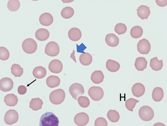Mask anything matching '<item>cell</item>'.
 <instances>
[{
  "mask_svg": "<svg viewBox=\"0 0 167 126\" xmlns=\"http://www.w3.org/2000/svg\"><path fill=\"white\" fill-rule=\"evenodd\" d=\"M154 112L153 109L148 106H143L140 108L138 115L143 121H149L151 120L154 116Z\"/></svg>",
  "mask_w": 167,
  "mask_h": 126,
  "instance_id": "obj_3",
  "label": "cell"
},
{
  "mask_svg": "<svg viewBox=\"0 0 167 126\" xmlns=\"http://www.w3.org/2000/svg\"><path fill=\"white\" fill-rule=\"evenodd\" d=\"M147 63V61L145 58L139 57L136 59L134 65L138 71H143L146 68Z\"/></svg>",
  "mask_w": 167,
  "mask_h": 126,
  "instance_id": "obj_19",
  "label": "cell"
},
{
  "mask_svg": "<svg viewBox=\"0 0 167 126\" xmlns=\"http://www.w3.org/2000/svg\"><path fill=\"white\" fill-rule=\"evenodd\" d=\"M106 66L108 71L113 72L117 71L120 68V65L119 63L111 59L107 60Z\"/></svg>",
  "mask_w": 167,
  "mask_h": 126,
  "instance_id": "obj_24",
  "label": "cell"
},
{
  "mask_svg": "<svg viewBox=\"0 0 167 126\" xmlns=\"http://www.w3.org/2000/svg\"><path fill=\"white\" fill-rule=\"evenodd\" d=\"M11 72L15 77H20L23 73V68L17 64H14L11 68Z\"/></svg>",
  "mask_w": 167,
  "mask_h": 126,
  "instance_id": "obj_31",
  "label": "cell"
},
{
  "mask_svg": "<svg viewBox=\"0 0 167 126\" xmlns=\"http://www.w3.org/2000/svg\"><path fill=\"white\" fill-rule=\"evenodd\" d=\"M74 11L71 7L69 6L64 8L61 10V15L64 18L68 19L71 18L74 15Z\"/></svg>",
  "mask_w": 167,
  "mask_h": 126,
  "instance_id": "obj_30",
  "label": "cell"
},
{
  "mask_svg": "<svg viewBox=\"0 0 167 126\" xmlns=\"http://www.w3.org/2000/svg\"><path fill=\"white\" fill-rule=\"evenodd\" d=\"M107 116L108 119L112 122L118 121L120 118L119 113L115 110H110L108 112Z\"/></svg>",
  "mask_w": 167,
  "mask_h": 126,
  "instance_id": "obj_32",
  "label": "cell"
},
{
  "mask_svg": "<svg viewBox=\"0 0 167 126\" xmlns=\"http://www.w3.org/2000/svg\"><path fill=\"white\" fill-rule=\"evenodd\" d=\"M50 33L46 29L41 28L38 29L35 33V36L39 40L44 41L47 40L49 37Z\"/></svg>",
  "mask_w": 167,
  "mask_h": 126,
  "instance_id": "obj_18",
  "label": "cell"
},
{
  "mask_svg": "<svg viewBox=\"0 0 167 126\" xmlns=\"http://www.w3.org/2000/svg\"><path fill=\"white\" fill-rule=\"evenodd\" d=\"M136 10L138 16L142 20L147 19L151 13L149 7L143 5L139 6Z\"/></svg>",
  "mask_w": 167,
  "mask_h": 126,
  "instance_id": "obj_15",
  "label": "cell"
},
{
  "mask_svg": "<svg viewBox=\"0 0 167 126\" xmlns=\"http://www.w3.org/2000/svg\"><path fill=\"white\" fill-rule=\"evenodd\" d=\"M65 97L64 91L61 89H58L52 91L50 94L49 99L53 104H59L64 101Z\"/></svg>",
  "mask_w": 167,
  "mask_h": 126,
  "instance_id": "obj_2",
  "label": "cell"
},
{
  "mask_svg": "<svg viewBox=\"0 0 167 126\" xmlns=\"http://www.w3.org/2000/svg\"><path fill=\"white\" fill-rule=\"evenodd\" d=\"M43 104L42 100L39 98H33L30 102L29 107L33 111H37L42 108Z\"/></svg>",
  "mask_w": 167,
  "mask_h": 126,
  "instance_id": "obj_28",
  "label": "cell"
},
{
  "mask_svg": "<svg viewBox=\"0 0 167 126\" xmlns=\"http://www.w3.org/2000/svg\"><path fill=\"white\" fill-rule=\"evenodd\" d=\"M59 51L60 48L58 45L54 41L48 42L45 47V53L50 56H56L58 55Z\"/></svg>",
  "mask_w": 167,
  "mask_h": 126,
  "instance_id": "obj_6",
  "label": "cell"
},
{
  "mask_svg": "<svg viewBox=\"0 0 167 126\" xmlns=\"http://www.w3.org/2000/svg\"><path fill=\"white\" fill-rule=\"evenodd\" d=\"M77 101L79 105L82 107L85 108L89 106L90 101L87 97L83 96H79L77 99Z\"/></svg>",
  "mask_w": 167,
  "mask_h": 126,
  "instance_id": "obj_35",
  "label": "cell"
},
{
  "mask_svg": "<svg viewBox=\"0 0 167 126\" xmlns=\"http://www.w3.org/2000/svg\"><path fill=\"white\" fill-rule=\"evenodd\" d=\"M59 124L58 118L51 112L45 113L40 119V126H58Z\"/></svg>",
  "mask_w": 167,
  "mask_h": 126,
  "instance_id": "obj_1",
  "label": "cell"
},
{
  "mask_svg": "<svg viewBox=\"0 0 167 126\" xmlns=\"http://www.w3.org/2000/svg\"><path fill=\"white\" fill-rule=\"evenodd\" d=\"M39 20L40 23L42 25L48 26L52 23L53 18L50 13L45 12L40 15Z\"/></svg>",
  "mask_w": 167,
  "mask_h": 126,
  "instance_id": "obj_14",
  "label": "cell"
},
{
  "mask_svg": "<svg viewBox=\"0 0 167 126\" xmlns=\"http://www.w3.org/2000/svg\"><path fill=\"white\" fill-rule=\"evenodd\" d=\"M49 70L53 73H60L63 69L61 62L57 59H54L48 65Z\"/></svg>",
  "mask_w": 167,
  "mask_h": 126,
  "instance_id": "obj_12",
  "label": "cell"
},
{
  "mask_svg": "<svg viewBox=\"0 0 167 126\" xmlns=\"http://www.w3.org/2000/svg\"><path fill=\"white\" fill-rule=\"evenodd\" d=\"M14 83L12 79L8 77H5L0 81V90L4 92L9 91L12 89Z\"/></svg>",
  "mask_w": 167,
  "mask_h": 126,
  "instance_id": "obj_11",
  "label": "cell"
},
{
  "mask_svg": "<svg viewBox=\"0 0 167 126\" xmlns=\"http://www.w3.org/2000/svg\"><path fill=\"white\" fill-rule=\"evenodd\" d=\"M90 78L94 83L99 84L103 81L104 76L101 71L96 70L92 73Z\"/></svg>",
  "mask_w": 167,
  "mask_h": 126,
  "instance_id": "obj_21",
  "label": "cell"
},
{
  "mask_svg": "<svg viewBox=\"0 0 167 126\" xmlns=\"http://www.w3.org/2000/svg\"><path fill=\"white\" fill-rule=\"evenodd\" d=\"M79 61L80 63L84 66H88L92 63V55L88 53H82L79 57Z\"/></svg>",
  "mask_w": 167,
  "mask_h": 126,
  "instance_id": "obj_26",
  "label": "cell"
},
{
  "mask_svg": "<svg viewBox=\"0 0 167 126\" xmlns=\"http://www.w3.org/2000/svg\"><path fill=\"white\" fill-rule=\"evenodd\" d=\"M88 94L91 98L95 101H99L103 98L104 92L100 87L92 86L90 87L88 92Z\"/></svg>",
  "mask_w": 167,
  "mask_h": 126,
  "instance_id": "obj_5",
  "label": "cell"
},
{
  "mask_svg": "<svg viewBox=\"0 0 167 126\" xmlns=\"http://www.w3.org/2000/svg\"><path fill=\"white\" fill-rule=\"evenodd\" d=\"M105 41L108 46L112 47H114L118 44L119 39L118 37L115 34L113 33H109L106 35L105 38Z\"/></svg>",
  "mask_w": 167,
  "mask_h": 126,
  "instance_id": "obj_17",
  "label": "cell"
},
{
  "mask_svg": "<svg viewBox=\"0 0 167 126\" xmlns=\"http://www.w3.org/2000/svg\"><path fill=\"white\" fill-rule=\"evenodd\" d=\"M60 80L56 76L51 75L48 77L46 80V83L48 87L53 88L58 86L60 84Z\"/></svg>",
  "mask_w": 167,
  "mask_h": 126,
  "instance_id": "obj_22",
  "label": "cell"
},
{
  "mask_svg": "<svg viewBox=\"0 0 167 126\" xmlns=\"http://www.w3.org/2000/svg\"><path fill=\"white\" fill-rule=\"evenodd\" d=\"M89 118L88 115L84 112H81L77 114L74 117V120L77 125L85 126L88 123Z\"/></svg>",
  "mask_w": 167,
  "mask_h": 126,
  "instance_id": "obj_10",
  "label": "cell"
},
{
  "mask_svg": "<svg viewBox=\"0 0 167 126\" xmlns=\"http://www.w3.org/2000/svg\"><path fill=\"white\" fill-rule=\"evenodd\" d=\"M27 91V89L26 87L23 85L19 86L18 88V93L21 95L25 94Z\"/></svg>",
  "mask_w": 167,
  "mask_h": 126,
  "instance_id": "obj_39",
  "label": "cell"
},
{
  "mask_svg": "<svg viewBox=\"0 0 167 126\" xmlns=\"http://www.w3.org/2000/svg\"><path fill=\"white\" fill-rule=\"evenodd\" d=\"M19 118L18 113L14 109L8 110L5 114L4 121L6 124L12 125L17 122Z\"/></svg>",
  "mask_w": 167,
  "mask_h": 126,
  "instance_id": "obj_8",
  "label": "cell"
},
{
  "mask_svg": "<svg viewBox=\"0 0 167 126\" xmlns=\"http://www.w3.org/2000/svg\"><path fill=\"white\" fill-rule=\"evenodd\" d=\"M127 28L125 24L122 23L117 24L115 27V32L118 35L123 34L126 31Z\"/></svg>",
  "mask_w": 167,
  "mask_h": 126,
  "instance_id": "obj_36",
  "label": "cell"
},
{
  "mask_svg": "<svg viewBox=\"0 0 167 126\" xmlns=\"http://www.w3.org/2000/svg\"><path fill=\"white\" fill-rule=\"evenodd\" d=\"M22 48L25 52L28 54H31L36 51L37 49V45L34 39L29 38L24 40L22 44Z\"/></svg>",
  "mask_w": 167,
  "mask_h": 126,
  "instance_id": "obj_4",
  "label": "cell"
},
{
  "mask_svg": "<svg viewBox=\"0 0 167 126\" xmlns=\"http://www.w3.org/2000/svg\"><path fill=\"white\" fill-rule=\"evenodd\" d=\"M164 96L163 90L160 87H156L153 90L152 96L153 100L155 102H159L163 99Z\"/></svg>",
  "mask_w": 167,
  "mask_h": 126,
  "instance_id": "obj_23",
  "label": "cell"
},
{
  "mask_svg": "<svg viewBox=\"0 0 167 126\" xmlns=\"http://www.w3.org/2000/svg\"><path fill=\"white\" fill-rule=\"evenodd\" d=\"M69 91L72 97L75 100H77L78 96L84 94V90L81 84L76 83L72 84L70 86Z\"/></svg>",
  "mask_w": 167,
  "mask_h": 126,
  "instance_id": "obj_7",
  "label": "cell"
},
{
  "mask_svg": "<svg viewBox=\"0 0 167 126\" xmlns=\"http://www.w3.org/2000/svg\"><path fill=\"white\" fill-rule=\"evenodd\" d=\"M47 71L45 68L39 66L35 68L33 71V76L36 78L39 79L44 77L46 75Z\"/></svg>",
  "mask_w": 167,
  "mask_h": 126,
  "instance_id": "obj_25",
  "label": "cell"
},
{
  "mask_svg": "<svg viewBox=\"0 0 167 126\" xmlns=\"http://www.w3.org/2000/svg\"><path fill=\"white\" fill-rule=\"evenodd\" d=\"M20 6V1L18 0H10L7 3V7L8 9L12 11L17 10Z\"/></svg>",
  "mask_w": 167,
  "mask_h": 126,
  "instance_id": "obj_33",
  "label": "cell"
},
{
  "mask_svg": "<svg viewBox=\"0 0 167 126\" xmlns=\"http://www.w3.org/2000/svg\"><path fill=\"white\" fill-rule=\"evenodd\" d=\"M138 51L142 54H147L151 50V44L149 41L144 38L140 40L137 45Z\"/></svg>",
  "mask_w": 167,
  "mask_h": 126,
  "instance_id": "obj_9",
  "label": "cell"
},
{
  "mask_svg": "<svg viewBox=\"0 0 167 126\" xmlns=\"http://www.w3.org/2000/svg\"><path fill=\"white\" fill-rule=\"evenodd\" d=\"M156 2L159 6L163 7L166 6L167 4V1L165 0H155Z\"/></svg>",
  "mask_w": 167,
  "mask_h": 126,
  "instance_id": "obj_40",
  "label": "cell"
},
{
  "mask_svg": "<svg viewBox=\"0 0 167 126\" xmlns=\"http://www.w3.org/2000/svg\"><path fill=\"white\" fill-rule=\"evenodd\" d=\"M131 36L134 38H138L142 35L143 30L142 28L140 26H136L133 27L130 31Z\"/></svg>",
  "mask_w": 167,
  "mask_h": 126,
  "instance_id": "obj_29",
  "label": "cell"
},
{
  "mask_svg": "<svg viewBox=\"0 0 167 126\" xmlns=\"http://www.w3.org/2000/svg\"><path fill=\"white\" fill-rule=\"evenodd\" d=\"M10 55V53L7 48L3 46L0 47V59L1 60H7L9 57Z\"/></svg>",
  "mask_w": 167,
  "mask_h": 126,
  "instance_id": "obj_37",
  "label": "cell"
},
{
  "mask_svg": "<svg viewBox=\"0 0 167 126\" xmlns=\"http://www.w3.org/2000/svg\"><path fill=\"white\" fill-rule=\"evenodd\" d=\"M107 122L106 119L102 117H99L97 118L94 122L95 126H107Z\"/></svg>",
  "mask_w": 167,
  "mask_h": 126,
  "instance_id": "obj_38",
  "label": "cell"
},
{
  "mask_svg": "<svg viewBox=\"0 0 167 126\" xmlns=\"http://www.w3.org/2000/svg\"><path fill=\"white\" fill-rule=\"evenodd\" d=\"M150 66L153 70H160L163 66V61L162 60H159L157 57H153L150 60Z\"/></svg>",
  "mask_w": 167,
  "mask_h": 126,
  "instance_id": "obj_27",
  "label": "cell"
},
{
  "mask_svg": "<svg viewBox=\"0 0 167 126\" xmlns=\"http://www.w3.org/2000/svg\"><path fill=\"white\" fill-rule=\"evenodd\" d=\"M139 102V101L136 99L131 98L127 100L125 103V105L129 111H133V109L135 107L136 104Z\"/></svg>",
  "mask_w": 167,
  "mask_h": 126,
  "instance_id": "obj_34",
  "label": "cell"
},
{
  "mask_svg": "<svg viewBox=\"0 0 167 126\" xmlns=\"http://www.w3.org/2000/svg\"><path fill=\"white\" fill-rule=\"evenodd\" d=\"M153 126H165V125L161 123H158L155 124Z\"/></svg>",
  "mask_w": 167,
  "mask_h": 126,
  "instance_id": "obj_41",
  "label": "cell"
},
{
  "mask_svg": "<svg viewBox=\"0 0 167 126\" xmlns=\"http://www.w3.org/2000/svg\"><path fill=\"white\" fill-rule=\"evenodd\" d=\"M18 101L17 96L14 94H7L4 97V102L9 106H14L17 104Z\"/></svg>",
  "mask_w": 167,
  "mask_h": 126,
  "instance_id": "obj_20",
  "label": "cell"
},
{
  "mask_svg": "<svg viewBox=\"0 0 167 126\" xmlns=\"http://www.w3.org/2000/svg\"><path fill=\"white\" fill-rule=\"evenodd\" d=\"M132 91L134 96L137 97H139L144 94L145 92V88L142 84L136 83L133 86Z\"/></svg>",
  "mask_w": 167,
  "mask_h": 126,
  "instance_id": "obj_13",
  "label": "cell"
},
{
  "mask_svg": "<svg viewBox=\"0 0 167 126\" xmlns=\"http://www.w3.org/2000/svg\"><path fill=\"white\" fill-rule=\"evenodd\" d=\"M82 33L81 30L78 28L74 27L70 29L68 32L69 38L72 41H77L81 38Z\"/></svg>",
  "mask_w": 167,
  "mask_h": 126,
  "instance_id": "obj_16",
  "label": "cell"
}]
</instances>
